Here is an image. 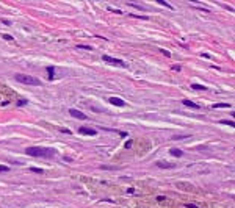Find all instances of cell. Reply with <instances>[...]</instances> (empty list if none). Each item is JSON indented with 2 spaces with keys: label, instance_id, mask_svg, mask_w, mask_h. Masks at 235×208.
<instances>
[{
  "label": "cell",
  "instance_id": "1",
  "mask_svg": "<svg viewBox=\"0 0 235 208\" xmlns=\"http://www.w3.org/2000/svg\"><path fill=\"white\" fill-rule=\"evenodd\" d=\"M27 155L30 157H36V158H52V157H55V150L50 149V147H28V149L25 150Z\"/></svg>",
  "mask_w": 235,
  "mask_h": 208
},
{
  "label": "cell",
  "instance_id": "2",
  "mask_svg": "<svg viewBox=\"0 0 235 208\" xmlns=\"http://www.w3.org/2000/svg\"><path fill=\"white\" fill-rule=\"evenodd\" d=\"M14 78L17 80V82L23 83V85H32V86H39L41 85V82H39L38 78H35V77L32 75H23V74H16Z\"/></svg>",
  "mask_w": 235,
  "mask_h": 208
},
{
  "label": "cell",
  "instance_id": "3",
  "mask_svg": "<svg viewBox=\"0 0 235 208\" xmlns=\"http://www.w3.org/2000/svg\"><path fill=\"white\" fill-rule=\"evenodd\" d=\"M102 60L105 63H110V64H115V66H126V63L122 61V60H117V58H111V56L108 55H103Z\"/></svg>",
  "mask_w": 235,
  "mask_h": 208
},
{
  "label": "cell",
  "instance_id": "4",
  "mask_svg": "<svg viewBox=\"0 0 235 208\" xmlns=\"http://www.w3.org/2000/svg\"><path fill=\"white\" fill-rule=\"evenodd\" d=\"M69 113H70V116L77 117V119H82V120H86V119H88V116H86L85 113L79 111V110H75V108H70V110H69Z\"/></svg>",
  "mask_w": 235,
  "mask_h": 208
},
{
  "label": "cell",
  "instance_id": "5",
  "mask_svg": "<svg viewBox=\"0 0 235 208\" xmlns=\"http://www.w3.org/2000/svg\"><path fill=\"white\" fill-rule=\"evenodd\" d=\"M79 133H82V135H88V136H96V135H97V130L88 128V127H80V128H79Z\"/></svg>",
  "mask_w": 235,
  "mask_h": 208
},
{
  "label": "cell",
  "instance_id": "6",
  "mask_svg": "<svg viewBox=\"0 0 235 208\" xmlns=\"http://www.w3.org/2000/svg\"><path fill=\"white\" fill-rule=\"evenodd\" d=\"M110 103H111V105H116V106H126V102H124L122 99H119V97H111V99H110Z\"/></svg>",
  "mask_w": 235,
  "mask_h": 208
},
{
  "label": "cell",
  "instance_id": "7",
  "mask_svg": "<svg viewBox=\"0 0 235 208\" xmlns=\"http://www.w3.org/2000/svg\"><path fill=\"white\" fill-rule=\"evenodd\" d=\"M183 105L190 106V108H194V110L199 108V105H197V103H194V102H191V100H183Z\"/></svg>",
  "mask_w": 235,
  "mask_h": 208
},
{
  "label": "cell",
  "instance_id": "8",
  "mask_svg": "<svg viewBox=\"0 0 235 208\" xmlns=\"http://www.w3.org/2000/svg\"><path fill=\"white\" fill-rule=\"evenodd\" d=\"M211 108L216 110V108H229V103H213Z\"/></svg>",
  "mask_w": 235,
  "mask_h": 208
},
{
  "label": "cell",
  "instance_id": "9",
  "mask_svg": "<svg viewBox=\"0 0 235 208\" xmlns=\"http://www.w3.org/2000/svg\"><path fill=\"white\" fill-rule=\"evenodd\" d=\"M171 155H173V157H182L183 152L180 149H171Z\"/></svg>",
  "mask_w": 235,
  "mask_h": 208
},
{
  "label": "cell",
  "instance_id": "10",
  "mask_svg": "<svg viewBox=\"0 0 235 208\" xmlns=\"http://www.w3.org/2000/svg\"><path fill=\"white\" fill-rule=\"evenodd\" d=\"M191 88H193V89H197V91H204V89H207L204 85H196V83H193V85H191Z\"/></svg>",
  "mask_w": 235,
  "mask_h": 208
},
{
  "label": "cell",
  "instance_id": "11",
  "mask_svg": "<svg viewBox=\"0 0 235 208\" xmlns=\"http://www.w3.org/2000/svg\"><path fill=\"white\" fill-rule=\"evenodd\" d=\"M221 124H224V125H230V127H234L235 125V122L234 120H229V119H223V120H220Z\"/></svg>",
  "mask_w": 235,
  "mask_h": 208
},
{
  "label": "cell",
  "instance_id": "12",
  "mask_svg": "<svg viewBox=\"0 0 235 208\" xmlns=\"http://www.w3.org/2000/svg\"><path fill=\"white\" fill-rule=\"evenodd\" d=\"M157 166H158V167H174V164H166L163 161H158V163H157Z\"/></svg>",
  "mask_w": 235,
  "mask_h": 208
},
{
  "label": "cell",
  "instance_id": "13",
  "mask_svg": "<svg viewBox=\"0 0 235 208\" xmlns=\"http://www.w3.org/2000/svg\"><path fill=\"white\" fill-rule=\"evenodd\" d=\"M47 72H49V78H53V75H55V70H53L52 66H49V68H47Z\"/></svg>",
  "mask_w": 235,
  "mask_h": 208
},
{
  "label": "cell",
  "instance_id": "14",
  "mask_svg": "<svg viewBox=\"0 0 235 208\" xmlns=\"http://www.w3.org/2000/svg\"><path fill=\"white\" fill-rule=\"evenodd\" d=\"M158 3H160V5H163V6H166V8H169V9H174V6H173V5H169V3L163 2V0H158Z\"/></svg>",
  "mask_w": 235,
  "mask_h": 208
},
{
  "label": "cell",
  "instance_id": "15",
  "mask_svg": "<svg viewBox=\"0 0 235 208\" xmlns=\"http://www.w3.org/2000/svg\"><path fill=\"white\" fill-rule=\"evenodd\" d=\"M77 49H85V50H91V47L86 45V44H79L77 45Z\"/></svg>",
  "mask_w": 235,
  "mask_h": 208
},
{
  "label": "cell",
  "instance_id": "16",
  "mask_svg": "<svg viewBox=\"0 0 235 208\" xmlns=\"http://www.w3.org/2000/svg\"><path fill=\"white\" fill-rule=\"evenodd\" d=\"M32 172H36V174H42V169H39V167H32Z\"/></svg>",
  "mask_w": 235,
  "mask_h": 208
},
{
  "label": "cell",
  "instance_id": "17",
  "mask_svg": "<svg viewBox=\"0 0 235 208\" xmlns=\"http://www.w3.org/2000/svg\"><path fill=\"white\" fill-rule=\"evenodd\" d=\"M130 6H133V8H136V9H141V11H144V8L141 5H135V3H130Z\"/></svg>",
  "mask_w": 235,
  "mask_h": 208
},
{
  "label": "cell",
  "instance_id": "18",
  "mask_svg": "<svg viewBox=\"0 0 235 208\" xmlns=\"http://www.w3.org/2000/svg\"><path fill=\"white\" fill-rule=\"evenodd\" d=\"M132 17H138V19H143V21H147V16H136V14H130Z\"/></svg>",
  "mask_w": 235,
  "mask_h": 208
},
{
  "label": "cell",
  "instance_id": "19",
  "mask_svg": "<svg viewBox=\"0 0 235 208\" xmlns=\"http://www.w3.org/2000/svg\"><path fill=\"white\" fill-rule=\"evenodd\" d=\"M9 167L8 166H0V172H8Z\"/></svg>",
  "mask_w": 235,
  "mask_h": 208
},
{
  "label": "cell",
  "instance_id": "20",
  "mask_svg": "<svg viewBox=\"0 0 235 208\" xmlns=\"http://www.w3.org/2000/svg\"><path fill=\"white\" fill-rule=\"evenodd\" d=\"M108 9L111 13H116V14H122V11H121V9H115V8H108Z\"/></svg>",
  "mask_w": 235,
  "mask_h": 208
},
{
  "label": "cell",
  "instance_id": "21",
  "mask_svg": "<svg viewBox=\"0 0 235 208\" xmlns=\"http://www.w3.org/2000/svg\"><path fill=\"white\" fill-rule=\"evenodd\" d=\"M3 38H5L6 41H11V39H13V36H11V35H3Z\"/></svg>",
  "mask_w": 235,
  "mask_h": 208
},
{
  "label": "cell",
  "instance_id": "22",
  "mask_svg": "<svg viewBox=\"0 0 235 208\" xmlns=\"http://www.w3.org/2000/svg\"><path fill=\"white\" fill-rule=\"evenodd\" d=\"M130 147H132V141H127V142H126V149H130Z\"/></svg>",
  "mask_w": 235,
  "mask_h": 208
},
{
  "label": "cell",
  "instance_id": "23",
  "mask_svg": "<svg viewBox=\"0 0 235 208\" xmlns=\"http://www.w3.org/2000/svg\"><path fill=\"white\" fill-rule=\"evenodd\" d=\"M185 207H188V208H197V205H194V203H187Z\"/></svg>",
  "mask_w": 235,
  "mask_h": 208
},
{
  "label": "cell",
  "instance_id": "24",
  "mask_svg": "<svg viewBox=\"0 0 235 208\" xmlns=\"http://www.w3.org/2000/svg\"><path fill=\"white\" fill-rule=\"evenodd\" d=\"M25 103H27V100H19L17 105H19V106H22V105H25Z\"/></svg>",
  "mask_w": 235,
  "mask_h": 208
},
{
  "label": "cell",
  "instance_id": "25",
  "mask_svg": "<svg viewBox=\"0 0 235 208\" xmlns=\"http://www.w3.org/2000/svg\"><path fill=\"white\" fill-rule=\"evenodd\" d=\"M162 52H163V55H166V56H171V53L168 52V50H163V49H162Z\"/></svg>",
  "mask_w": 235,
  "mask_h": 208
},
{
  "label": "cell",
  "instance_id": "26",
  "mask_svg": "<svg viewBox=\"0 0 235 208\" xmlns=\"http://www.w3.org/2000/svg\"><path fill=\"white\" fill-rule=\"evenodd\" d=\"M157 200H158V202H163V200H166V199H164L163 196H158V197H157Z\"/></svg>",
  "mask_w": 235,
  "mask_h": 208
}]
</instances>
